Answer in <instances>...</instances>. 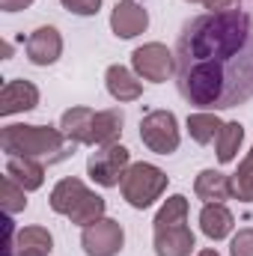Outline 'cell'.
<instances>
[{"label":"cell","instance_id":"1","mask_svg":"<svg viewBox=\"0 0 253 256\" xmlns=\"http://www.w3.org/2000/svg\"><path fill=\"white\" fill-rule=\"evenodd\" d=\"M176 86L196 110H230L253 98V15L202 12L176 39Z\"/></svg>","mask_w":253,"mask_h":256},{"label":"cell","instance_id":"2","mask_svg":"<svg viewBox=\"0 0 253 256\" xmlns=\"http://www.w3.org/2000/svg\"><path fill=\"white\" fill-rule=\"evenodd\" d=\"M0 149L6 155L36 158L42 164H60L74 155V143L66 140L60 126H30V122H9L0 131Z\"/></svg>","mask_w":253,"mask_h":256},{"label":"cell","instance_id":"3","mask_svg":"<svg viewBox=\"0 0 253 256\" xmlns=\"http://www.w3.org/2000/svg\"><path fill=\"white\" fill-rule=\"evenodd\" d=\"M167 173L158 167V164H149V161H134L126 170L122 182H120V191H122V200H126L131 208L143 212L149 206H155L164 191H167Z\"/></svg>","mask_w":253,"mask_h":256},{"label":"cell","instance_id":"4","mask_svg":"<svg viewBox=\"0 0 253 256\" xmlns=\"http://www.w3.org/2000/svg\"><path fill=\"white\" fill-rule=\"evenodd\" d=\"M140 140L155 155H173L182 143L179 120L173 110H149L140 120Z\"/></svg>","mask_w":253,"mask_h":256},{"label":"cell","instance_id":"5","mask_svg":"<svg viewBox=\"0 0 253 256\" xmlns=\"http://www.w3.org/2000/svg\"><path fill=\"white\" fill-rule=\"evenodd\" d=\"M128 167H131V152L122 143L96 146V152L86 158V176L102 188H116Z\"/></svg>","mask_w":253,"mask_h":256},{"label":"cell","instance_id":"6","mask_svg":"<svg viewBox=\"0 0 253 256\" xmlns=\"http://www.w3.org/2000/svg\"><path fill=\"white\" fill-rule=\"evenodd\" d=\"M131 68L137 72L140 80H149V84H164L176 74V57L167 45L161 42H146L140 48H134L131 54Z\"/></svg>","mask_w":253,"mask_h":256},{"label":"cell","instance_id":"7","mask_svg":"<svg viewBox=\"0 0 253 256\" xmlns=\"http://www.w3.org/2000/svg\"><path fill=\"white\" fill-rule=\"evenodd\" d=\"M80 248H84L86 256H120V250L126 248V230H122L120 220L104 214L96 224L84 226Z\"/></svg>","mask_w":253,"mask_h":256},{"label":"cell","instance_id":"8","mask_svg":"<svg viewBox=\"0 0 253 256\" xmlns=\"http://www.w3.org/2000/svg\"><path fill=\"white\" fill-rule=\"evenodd\" d=\"M24 51H27V60L33 66H54L63 57V36L57 27L45 24V27H36L27 42H24Z\"/></svg>","mask_w":253,"mask_h":256},{"label":"cell","instance_id":"9","mask_svg":"<svg viewBox=\"0 0 253 256\" xmlns=\"http://www.w3.org/2000/svg\"><path fill=\"white\" fill-rule=\"evenodd\" d=\"M149 27V12L137 0H120L110 12V30L116 39H137Z\"/></svg>","mask_w":253,"mask_h":256},{"label":"cell","instance_id":"10","mask_svg":"<svg viewBox=\"0 0 253 256\" xmlns=\"http://www.w3.org/2000/svg\"><path fill=\"white\" fill-rule=\"evenodd\" d=\"M39 108V86L21 78H12L0 90V116H15Z\"/></svg>","mask_w":253,"mask_h":256},{"label":"cell","instance_id":"11","mask_svg":"<svg viewBox=\"0 0 253 256\" xmlns=\"http://www.w3.org/2000/svg\"><path fill=\"white\" fill-rule=\"evenodd\" d=\"M152 248H155V256H190L196 248V236L190 232L188 224L158 226L152 230Z\"/></svg>","mask_w":253,"mask_h":256},{"label":"cell","instance_id":"12","mask_svg":"<svg viewBox=\"0 0 253 256\" xmlns=\"http://www.w3.org/2000/svg\"><path fill=\"white\" fill-rule=\"evenodd\" d=\"M104 86H108L110 98L120 102V104L137 102V98L143 96V80L137 78V72L128 68V66H120V63L108 66V72H104Z\"/></svg>","mask_w":253,"mask_h":256},{"label":"cell","instance_id":"13","mask_svg":"<svg viewBox=\"0 0 253 256\" xmlns=\"http://www.w3.org/2000/svg\"><path fill=\"white\" fill-rule=\"evenodd\" d=\"M236 214L226 208V202H202L200 208V232L212 242H224L232 236Z\"/></svg>","mask_w":253,"mask_h":256},{"label":"cell","instance_id":"14","mask_svg":"<svg viewBox=\"0 0 253 256\" xmlns=\"http://www.w3.org/2000/svg\"><path fill=\"white\" fill-rule=\"evenodd\" d=\"M92 122H96V110L78 104V108H68L60 116V131L74 146H92Z\"/></svg>","mask_w":253,"mask_h":256},{"label":"cell","instance_id":"15","mask_svg":"<svg viewBox=\"0 0 253 256\" xmlns=\"http://www.w3.org/2000/svg\"><path fill=\"white\" fill-rule=\"evenodd\" d=\"M6 176H12L24 191H39L45 185V164L24 155H6Z\"/></svg>","mask_w":253,"mask_h":256},{"label":"cell","instance_id":"16","mask_svg":"<svg viewBox=\"0 0 253 256\" xmlns=\"http://www.w3.org/2000/svg\"><path fill=\"white\" fill-rule=\"evenodd\" d=\"M54 250V236L45 226H21L15 232V244L9 256H51Z\"/></svg>","mask_w":253,"mask_h":256},{"label":"cell","instance_id":"17","mask_svg":"<svg viewBox=\"0 0 253 256\" xmlns=\"http://www.w3.org/2000/svg\"><path fill=\"white\" fill-rule=\"evenodd\" d=\"M194 194H196V200H202V202H226V200L232 196V182H230L226 173L208 167V170H200V173H196V179H194Z\"/></svg>","mask_w":253,"mask_h":256},{"label":"cell","instance_id":"18","mask_svg":"<svg viewBox=\"0 0 253 256\" xmlns=\"http://www.w3.org/2000/svg\"><path fill=\"white\" fill-rule=\"evenodd\" d=\"M86 194H90V188H86L80 179L66 176V179H60V182L51 188L48 206H51V212H54V214H63V218H68V214L74 212V206H78Z\"/></svg>","mask_w":253,"mask_h":256},{"label":"cell","instance_id":"19","mask_svg":"<svg viewBox=\"0 0 253 256\" xmlns=\"http://www.w3.org/2000/svg\"><path fill=\"white\" fill-rule=\"evenodd\" d=\"M126 116L120 108H108V110H96V122H92V146H110L120 143L122 137Z\"/></svg>","mask_w":253,"mask_h":256},{"label":"cell","instance_id":"20","mask_svg":"<svg viewBox=\"0 0 253 256\" xmlns=\"http://www.w3.org/2000/svg\"><path fill=\"white\" fill-rule=\"evenodd\" d=\"M188 128L190 140L194 143H200V146H208V143H214L218 140V134H220V128H224V120L214 114V110H194L188 116Z\"/></svg>","mask_w":253,"mask_h":256},{"label":"cell","instance_id":"21","mask_svg":"<svg viewBox=\"0 0 253 256\" xmlns=\"http://www.w3.org/2000/svg\"><path fill=\"white\" fill-rule=\"evenodd\" d=\"M242 143H244V126H242V122H236V120H232V122H224L220 134H218V140H214L218 161H220V164L236 161V158H238Z\"/></svg>","mask_w":253,"mask_h":256},{"label":"cell","instance_id":"22","mask_svg":"<svg viewBox=\"0 0 253 256\" xmlns=\"http://www.w3.org/2000/svg\"><path fill=\"white\" fill-rule=\"evenodd\" d=\"M188 212H190L188 196H185V194H173V196H167V200L161 202V208H158V214H155V220H152V230L188 224Z\"/></svg>","mask_w":253,"mask_h":256},{"label":"cell","instance_id":"23","mask_svg":"<svg viewBox=\"0 0 253 256\" xmlns=\"http://www.w3.org/2000/svg\"><path fill=\"white\" fill-rule=\"evenodd\" d=\"M104 212H108V202H104V196L96 191H90L78 206H74V212L68 214V220L74 224V226H90V224H96L98 218H104Z\"/></svg>","mask_w":253,"mask_h":256},{"label":"cell","instance_id":"24","mask_svg":"<svg viewBox=\"0 0 253 256\" xmlns=\"http://www.w3.org/2000/svg\"><path fill=\"white\" fill-rule=\"evenodd\" d=\"M230 182H232V196H236V200L253 202V167L244 158L238 161V170L230 176Z\"/></svg>","mask_w":253,"mask_h":256},{"label":"cell","instance_id":"25","mask_svg":"<svg viewBox=\"0 0 253 256\" xmlns=\"http://www.w3.org/2000/svg\"><path fill=\"white\" fill-rule=\"evenodd\" d=\"M24 208H27V191L12 176H3V212L6 214H18Z\"/></svg>","mask_w":253,"mask_h":256},{"label":"cell","instance_id":"26","mask_svg":"<svg viewBox=\"0 0 253 256\" xmlns=\"http://www.w3.org/2000/svg\"><path fill=\"white\" fill-rule=\"evenodd\" d=\"M230 256H253V226H244V230H238L232 236Z\"/></svg>","mask_w":253,"mask_h":256},{"label":"cell","instance_id":"27","mask_svg":"<svg viewBox=\"0 0 253 256\" xmlns=\"http://www.w3.org/2000/svg\"><path fill=\"white\" fill-rule=\"evenodd\" d=\"M63 9H68L72 15H80V18H90V15H98L102 9V0H60Z\"/></svg>","mask_w":253,"mask_h":256},{"label":"cell","instance_id":"28","mask_svg":"<svg viewBox=\"0 0 253 256\" xmlns=\"http://www.w3.org/2000/svg\"><path fill=\"white\" fill-rule=\"evenodd\" d=\"M33 0H0V9L3 12H21V9H30Z\"/></svg>","mask_w":253,"mask_h":256},{"label":"cell","instance_id":"29","mask_svg":"<svg viewBox=\"0 0 253 256\" xmlns=\"http://www.w3.org/2000/svg\"><path fill=\"white\" fill-rule=\"evenodd\" d=\"M206 12H224V9H232L236 0H202Z\"/></svg>","mask_w":253,"mask_h":256},{"label":"cell","instance_id":"30","mask_svg":"<svg viewBox=\"0 0 253 256\" xmlns=\"http://www.w3.org/2000/svg\"><path fill=\"white\" fill-rule=\"evenodd\" d=\"M196 256H220V254H218L214 248H202V250H200V254H196Z\"/></svg>","mask_w":253,"mask_h":256},{"label":"cell","instance_id":"31","mask_svg":"<svg viewBox=\"0 0 253 256\" xmlns=\"http://www.w3.org/2000/svg\"><path fill=\"white\" fill-rule=\"evenodd\" d=\"M12 57V45L9 42H3V60H9Z\"/></svg>","mask_w":253,"mask_h":256},{"label":"cell","instance_id":"32","mask_svg":"<svg viewBox=\"0 0 253 256\" xmlns=\"http://www.w3.org/2000/svg\"><path fill=\"white\" fill-rule=\"evenodd\" d=\"M188 3H202V0H188Z\"/></svg>","mask_w":253,"mask_h":256}]
</instances>
